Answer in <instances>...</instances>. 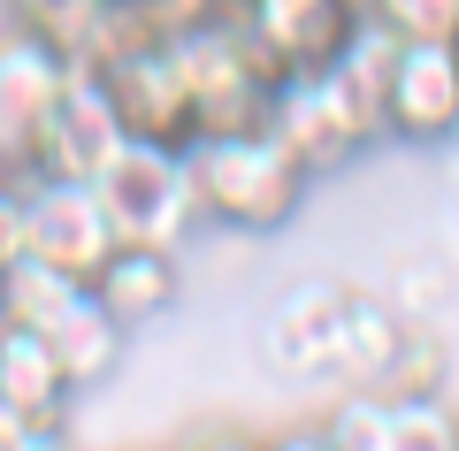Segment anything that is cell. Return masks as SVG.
Returning a JSON list of instances; mask_svg holds the SVG:
<instances>
[{
    "label": "cell",
    "mask_w": 459,
    "mask_h": 451,
    "mask_svg": "<svg viewBox=\"0 0 459 451\" xmlns=\"http://www.w3.org/2000/svg\"><path fill=\"white\" fill-rule=\"evenodd\" d=\"M184 169H192V199H199V222H222V230H283L307 199V161L276 138L268 123L246 130H199L184 145Z\"/></svg>",
    "instance_id": "cell-1"
},
{
    "label": "cell",
    "mask_w": 459,
    "mask_h": 451,
    "mask_svg": "<svg viewBox=\"0 0 459 451\" xmlns=\"http://www.w3.org/2000/svg\"><path fill=\"white\" fill-rule=\"evenodd\" d=\"M92 192H100V207H108V222H115V245H161V253H177V245L199 230L192 169H184L177 145L131 138L92 177Z\"/></svg>",
    "instance_id": "cell-2"
},
{
    "label": "cell",
    "mask_w": 459,
    "mask_h": 451,
    "mask_svg": "<svg viewBox=\"0 0 459 451\" xmlns=\"http://www.w3.org/2000/svg\"><path fill=\"white\" fill-rule=\"evenodd\" d=\"M169 54H177V69H184V92H192L199 130H246V123H261V115H268L276 77L261 69L253 39L238 31L230 0H222V16L177 31V39H169Z\"/></svg>",
    "instance_id": "cell-3"
},
{
    "label": "cell",
    "mask_w": 459,
    "mask_h": 451,
    "mask_svg": "<svg viewBox=\"0 0 459 451\" xmlns=\"http://www.w3.org/2000/svg\"><path fill=\"white\" fill-rule=\"evenodd\" d=\"M268 130H276L283 145H291L299 161H307V177H322V169L352 161L368 138H383L376 115L352 100V84L337 77V69H307V77H283L276 92H268Z\"/></svg>",
    "instance_id": "cell-4"
},
{
    "label": "cell",
    "mask_w": 459,
    "mask_h": 451,
    "mask_svg": "<svg viewBox=\"0 0 459 451\" xmlns=\"http://www.w3.org/2000/svg\"><path fill=\"white\" fill-rule=\"evenodd\" d=\"M16 207H23V253L62 268V275H77V283H92V268L115 253V222H108L92 184L16 177Z\"/></svg>",
    "instance_id": "cell-5"
},
{
    "label": "cell",
    "mask_w": 459,
    "mask_h": 451,
    "mask_svg": "<svg viewBox=\"0 0 459 451\" xmlns=\"http://www.w3.org/2000/svg\"><path fill=\"white\" fill-rule=\"evenodd\" d=\"M69 77V54H54L39 31H0V184L39 177V138H47L54 92Z\"/></svg>",
    "instance_id": "cell-6"
},
{
    "label": "cell",
    "mask_w": 459,
    "mask_h": 451,
    "mask_svg": "<svg viewBox=\"0 0 459 451\" xmlns=\"http://www.w3.org/2000/svg\"><path fill=\"white\" fill-rule=\"evenodd\" d=\"M100 84H108L115 115H123V130L146 145H192L199 138V115H192V92H184V69L177 54H169V39H146V47H123L108 54V62H92Z\"/></svg>",
    "instance_id": "cell-7"
},
{
    "label": "cell",
    "mask_w": 459,
    "mask_h": 451,
    "mask_svg": "<svg viewBox=\"0 0 459 451\" xmlns=\"http://www.w3.org/2000/svg\"><path fill=\"white\" fill-rule=\"evenodd\" d=\"M238 31L253 39L268 77H307V69H329L344 47V31L360 23V0H230Z\"/></svg>",
    "instance_id": "cell-8"
},
{
    "label": "cell",
    "mask_w": 459,
    "mask_h": 451,
    "mask_svg": "<svg viewBox=\"0 0 459 451\" xmlns=\"http://www.w3.org/2000/svg\"><path fill=\"white\" fill-rule=\"evenodd\" d=\"M376 123H383V138H406V145H452L459 138V47L398 39Z\"/></svg>",
    "instance_id": "cell-9"
},
{
    "label": "cell",
    "mask_w": 459,
    "mask_h": 451,
    "mask_svg": "<svg viewBox=\"0 0 459 451\" xmlns=\"http://www.w3.org/2000/svg\"><path fill=\"white\" fill-rule=\"evenodd\" d=\"M123 145H131V130H123V115H115L100 69L92 62H69L62 92H54V115H47V138H39V177L92 184Z\"/></svg>",
    "instance_id": "cell-10"
},
{
    "label": "cell",
    "mask_w": 459,
    "mask_h": 451,
    "mask_svg": "<svg viewBox=\"0 0 459 451\" xmlns=\"http://www.w3.org/2000/svg\"><path fill=\"white\" fill-rule=\"evenodd\" d=\"M84 291H92L123 329H138L161 307H177V253H161V245H115V253L92 268Z\"/></svg>",
    "instance_id": "cell-11"
},
{
    "label": "cell",
    "mask_w": 459,
    "mask_h": 451,
    "mask_svg": "<svg viewBox=\"0 0 459 451\" xmlns=\"http://www.w3.org/2000/svg\"><path fill=\"white\" fill-rule=\"evenodd\" d=\"M69 375L54 360V344L39 329H8L0 322V405H16L23 421H62L69 413Z\"/></svg>",
    "instance_id": "cell-12"
},
{
    "label": "cell",
    "mask_w": 459,
    "mask_h": 451,
    "mask_svg": "<svg viewBox=\"0 0 459 451\" xmlns=\"http://www.w3.org/2000/svg\"><path fill=\"white\" fill-rule=\"evenodd\" d=\"M39 337L54 344V360H62L69 390H84V383H100V375H108L115 360H123V337H131V329L115 322V314L100 307L92 291H77V307H62L47 329H39Z\"/></svg>",
    "instance_id": "cell-13"
},
{
    "label": "cell",
    "mask_w": 459,
    "mask_h": 451,
    "mask_svg": "<svg viewBox=\"0 0 459 451\" xmlns=\"http://www.w3.org/2000/svg\"><path fill=\"white\" fill-rule=\"evenodd\" d=\"M77 275H62V268H47V260H31V253H8L0 260V322L8 329H47L62 307H77Z\"/></svg>",
    "instance_id": "cell-14"
},
{
    "label": "cell",
    "mask_w": 459,
    "mask_h": 451,
    "mask_svg": "<svg viewBox=\"0 0 459 451\" xmlns=\"http://www.w3.org/2000/svg\"><path fill=\"white\" fill-rule=\"evenodd\" d=\"M383 451H459V413L444 398H429V390H406V398H391Z\"/></svg>",
    "instance_id": "cell-15"
},
{
    "label": "cell",
    "mask_w": 459,
    "mask_h": 451,
    "mask_svg": "<svg viewBox=\"0 0 459 451\" xmlns=\"http://www.w3.org/2000/svg\"><path fill=\"white\" fill-rule=\"evenodd\" d=\"M360 16H376L398 39H429V47L459 39V0H360Z\"/></svg>",
    "instance_id": "cell-16"
},
{
    "label": "cell",
    "mask_w": 459,
    "mask_h": 451,
    "mask_svg": "<svg viewBox=\"0 0 459 451\" xmlns=\"http://www.w3.org/2000/svg\"><path fill=\"white\" fill-rule=\"evenodd\" d=\"M383 436H391V398H344L329 413L322 444L329 451H383Z\"/></svg>",
    "instance_id": "cell-17"
},
{
    "label": "cell",
    "mask_w": 459,
    "mask_h": 451,
    "mask_svg": "<svg viewBox=\"0 0 459 451\" xmlns=\"http://www.w3.org/2000/svg\"><path fill=\"white\" fill-rule=\"evenodd\" d=\"M16 451H77V444H69V429H62V421H31V436H23Z\"/></svg>",
    "instance_id": "cell-18"
},
{
    "label": "cell",
    "mask_w": 459,
    "mask_h": 451,
    "mask_svg": "<svg viewBox=\"0 0 459 451\" xmlns=\"http://www.w3.org/2000/svg\"><path fill=\"white\" fill-rule=\"evenodd\" d=\"M23 436H31V421H23V413H16V405H0V451H16V444H23Z\"/></svg>",
    "instance_id": "cell-19"
},
{
    "label": "cell",
    "mask_w": 459,
    "mask_h": 451,
    "mask_svg": "<svg viewBox=\"0 0 459 451\" xmlns=\"http://www.w3.org/2000/svg\"><path fill=\"white\" fill-rule=\"evenodd\" d=\"M261 451H329V444H322V429H299V436H276V444H261Z\"/></svg>",
    "instance_id": "cell-20"
},
{
    "label": "cell",
    "mask_w": 459,
    "mask_h": 451,
    "mask_svg": "<svg viewBox=\"0 0 459 451\" xmlns=\"http://www.w3.org/2000/svg\"><path fill=\"white\" fill-rule=\"evenodd\" d=\"M192 451H261V444H246V436H207V444H192Z\"/></svg>",
    "instance_id": "cell-21"
},
{
    "label": "cell",
    "mask_w": 459,
    "mask_h": 451,
    "mask_svg": "<svg viewBox=\"0 0 459 451\" xmlns=\"http://www.w3.org/2000/svg\"><path fill=\"white\" fill-rule=\"evenodd\" d=\"M452 47H459V39H452Z\"/></svg>",
    "instance_id": "cell-22"
}]
</instances>
